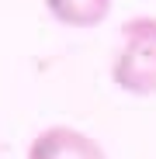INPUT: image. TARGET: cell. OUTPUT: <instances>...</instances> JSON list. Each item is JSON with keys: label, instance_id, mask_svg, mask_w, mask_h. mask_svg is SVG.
Instances as JSON below:
<instances>
[{"label": "cell", "instance_id": "3957f363", "mask_svg": "<svg viewBox=\"0 0 156 159\" xmlns=\"http://www.w3.org/2000/svg\"><path fill=\"white\" fill-rule=\"evenodd\" d=\"M45 7L66 28H97L111 11V0H45Z\"/></svg>", "mask_w": 156, "mask_h": 159}, {"label": "cell", "instance_id": "6da1fadb", "mask_svg": "<svg viewBox=\"0 0 156 159\" xmlns=\"http://www.w3.org/2000/svg\"><path fill=\"white\" fill-rule=\"evenodd\" d=\"M115 87L135 97L156 93V21L135 17L125 24V42L111 66Z\"/></svg>", "mask_w": 156, "mask_h": 159}, {"label": "cell", "instance_id": "7a4b0ae2", "mask_svg": "<svg viewBox=\"0 0 156 159\" xmlns=\"http://www.w3.org/2000/svg\"><path fill=\"white\" fill-rule=\"evenodd\" d=\"M28 159H108L97 139L69 125H52L28 145Z\"/></svg>", "mask_w": 156, "mask_h": 159}]
</instances>
